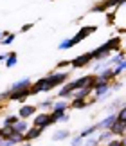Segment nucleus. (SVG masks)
Masks as SVG:
<instances>
[{
    "mask_svg": "<svg viewBox=\"0 0 126 146\" xmlns=\"http://www.w3.org/2000/svg\"><path fill=\"white\" fill-rule=\"evenodd\" d=\"M119 45H121V38L115 36V38H112V40H108L105 45H101V47H97L95 50H92V58L94 60H105L106 56H110L112 50H117Z\"/></svg>",
    "mask_w": 126,
    "mask_h": 146,
    "instance_id": "nucleus-1",
    "label": "nucleus"
},
{
    "mask_svg": "<svg viewBox=\"0 0 126 146\" xmlns=\"http://www.w3.org/2000/svg\"><path fill=\"white\" fill-rule=\"evenodd\" d=\"M2 58H4V56H2V54H0V60H2Z\"/></svg>",
    "mask_w": 126,
    "mask_h": 146,
    "instance_id": "nucleus-37",
    "label": "nucleus"
},
{
    "mask_svg": "<svg viewBox=\"0 0 126 146\" xmlns=\"http://www.w3.org/2000/svg\"><path fill=\"white\" fill-rule=\"evenodd\" d=\"M47 90H50L47 78H42V80H38L36 83H34V85L29 87V92H31V94H36V92H47Z\"/></svg>",
    "mask_w": 126,
    "mask_h": 146,
    "instance_id": "nucleus-4",
    "label": "nucleus"
},
{
    "mask_svg": "<svg viewBox=\"0 0 126 146\" xmlns=\"http://www.w3.org/2000/svg\"><path fill=\"white\" fill-rule=\"evenodd\" d=\"M25 146H31V144H25Z\"/></svg>",
    "mask_w": 126,
    "mask_h": 146,
    "instance_id": "nucleus-38",
    "label": "nucleus"
},
{
    "mask_svg": "<svg viewBox=\"0 0 126 146\" xmlns=\"http://www.w3.org/2000/svg\"><path fill=\"white\" fill-rule=\"evenodd\" d=\"M123 70H126V61H121V63H117V67H115V70H113V76L121 74Z\"/></svg>",
    "mask_w": 126,
    "mask_h": 146,
    "instance_id": "nucleus-24",
    "label": "nucleus"
},
{
    "mask_svg": "<svg viewBox=\"0 0 126 146\" xmlns=\"http://www.w3.org/2000/svg\"><path fill=\"white\" fill-rule=\"evenodd\" d=\"M2 36H4V33H0V38H2Z\"/></svg>",
    "mask_w": 126,
    "mask_h": 146,
    "instance_id": "nucleus-36",
    "label": "nucleus"
},
{
    "mask_svg": "<svg viewBox=\"0 0 126 146\" xmlns=\"http://www.w3.org/2000/svg\"><path fill=\"white\" fill-rule=\"evenodd\" d=\"M9 141L11 143H20V141H24V135H22V133H18V132H13L11 133V137H9Z\"/></svg>",
    "mask_w": 126,
    "mask_h": 146,
    "instance_id": "nucleus-20",
    "label": "nucleus"
},
{
    "mask_svg": "<svg viewBox=\"0 0 126 146\" xmlns=\"http://www.w3.org/2000/svg\"><path fill=\"white\" fill-rule=\"evenodd\" d=\"M31 27H32V24H27V25H24V27H22V33H25V31H29V29H31Z\"/></svg>",
    "mask_w": 126,
    "mask_h": 146,
    "instance_id": "nucleus-32",
    "label": "nucleus"
},
{
    "mask_svg": "<svg viewBox=\"0 0 126 146\" xmlns=\"http://www.w3.org/2000/svg\"><path fill=\"white\" fill-rule=\"evenodd\" d=\"M42 135V128H32V130H27L24 133V139L25 141H32V139H36Z\"/></svg>",
    "mask_w": 126,
    "mask_h": 146,
    "instance_id": "nucleus-14",
    "label": "nucleus"
},
{
    "mask_svg": "<svg viewBox=\"0 0 126 146\" xmlns=\"http://www.w3.org/2000/svg\"><path fill=\"white\" fill-rule=\"evenodd\" d=\"M81 141H83V137H81V135H79V137H76V139L72 141V146H79V144H81Z\"/></svg>",
    "mask_w": 126,
    "mask_h": 146,
    "instance_id": "nucleus-30",
    "label": "nucleus"
},
{
    "mask_svg": "<svg viewBox=\"0 0 126 146\" xmlns=\"http://www.w3.org/2000/svg\"><path fill=\"white\" fill-rule=\"evenodd\" d=\"M67 78H68V72H56V74H52V76H47L49 87H50V88H54V87L61 85V83L65 81Z\"/></svg>",
    "mask_w": 126,
    "mask_h": 146,
    "instance_id": "nucleus-2",
    "label": "nucleus"
},
{
    "mask_svg": "<svg viewBox=\"0 0 126 146\" xmlns=\"http://www.w3.org/2000/svg\"><path fill=\"white\" fill-rule=\"evenodd\" d=\"M13 40H15V35H9V36H5L4 40H2V43H4V45H9Z\"/></svg>",
    "mask_w": 126,
    "mask_h": 146,
    "instance_id": "nucleus-27",
    "label": "nucleus"
},
{
    "mask_svg": "<svg viewBox=\"0 0 126 146\" xmlns=\"http://www.w3.org/2000/svg\"><path fill=\"white\" fill-rule=\"evenodd\" d=\"M70 90H68V88L65 87V88H63V90H60V98H68V96H70Z\"/></svg>",
    "mask_w": 126,
    "mask_h": 146,
    "instance_id": "nucleus-28",
    "label": "nucleus"
},
{
    "mask_svg": "<svg viewBox=\"0 0 126 146\" xmlns=\"http://www.w3.org/2000/svg\"><path fill=\"white\" fill-rule=\"evenodd\" d=\"M16 121H18V117H15V115H7V117L4 119V125H5V126H13Z\"/></svg>",
    "mask_w": 126,
    "mask_h": 146,
    "instance_id": "nucleus-23",
    "label": "nucleus"
},
{
    "mask_svg": "<svg viewBox=\"0 0 126 146\" xmlns=\"http://www.w3.org/2000/svg\"><path fill=\"white\" fill-rule=\"evenodd\" d=\"M94 31H95V27H94V25H88V27H81V31H79V33H78V35L74 36V38H70L72 45H76V43H79L81 40H85V38H87V36H90V35H92Z\"/></svg>",
    "mask_w": 126,
    "mask_h": 146,
    "instance_id": "nucleus-3",
    "label": "nucleus"
},
{
    "mask_svg": "<svg viewBox=\"0 0 126 146\" xmlns=\"http://www.w3.org/2000/svg\"><path fill=\"white\" fill-rule=\"evenodd\" d=\"M87 105H88L87 101H85V99H79V98H76V99L72 101V106H74V108H85Z\"/></svg>",
    "mask_w": 126,
    "mask_h": 146,
    "instance_id": "nucleus-19",
    "label": "nucleus"
},
{
    "mask_svg": "<svg viewBox=\"0 0 126 146\" xmlns=\"http://www.w3.org/2000/svg\"><path fill=\"white\" fill-rule=\"evenodd\" d=\"M11 133H13V128H11V126H5V128H2V130H0V135H2L4 139H9Z\"/></svg>",
    "mask_w": 126,
    "mask_h": 146,
    "instance_id": "nucleus-21",
    "label": "nucleus"
},
{
    "mask_svg": "<svg viewBox=\"0 0 126 146\" xmlns=\"http://www.w3.org/2000/svg\"><path fill=\"white\" fill-rule=\"evenodd\" d=\"M123 2H126V0H105L103 4H97L92 7V11H105L108 7H115V5H121Z\"/></svg>",
    "mask_w": 126,
    "mask_h": 146,
    "instance_id": "nucleus-5",
    "label": "nucleus"
},
{
    "mask_svg": "<svg viewBox=\"0 0 126 146\" xmlns=\"http://www.w3.org/2000/svg\"><path fill=\"white\" fill-rule=\"evenodd\" d=\"M94 88H95V98H101L105 92L110 90V83H94Z\"/></svg>",
    "mask_w": 126,
    "mask_h": 146,
    "instance_id": "nucleus-11",
    "label": "nucleus"
},
{
    "mask_svg": "<svg viewBox=\"0 0 126 146\" xmlns=\"http://www.w3.org/2000/svg\"><path fill=\"white\" fill-rule=\"evenodd\" d=\"M5 63H7L9 69H11V67H15V65H16V54H15V52H11V54H9V58L5 60Z\"/></svg>",
    "mask_w": 126,
    "mask_h": 146,
    "instance_id": "nucleus-22",
    "label": "nucleus"
},
{
    "mask_svg": "<svg viewBox=\"0 0 126 146\" xmlns=\"http://www.w3.org/2000/svg\"><path fill=\"white\" fill-rule=\"evenodd\" d=\"M115 121H117V115L110 114V115H108L105 121H101L99 125H95V130H97V128H108V130H110V126H112V125H113Z\"/></svg>",
    "mask_w": 126,
    "mask_h": 146,
    "instance_id": "nucleus-10",
    "label": "nucleus"
},
{
    "mask_svg": "<svg viewBox=\"0 0 126 146\" xmlns=\"http://www.w3.org/2000/svg\"><path fill=\"white\" fill-rule=\"evenodd\" d=\"M29 94H31L29 88H24V90H11L7 96H9V99H20V101H24Z\"/></svg>",
    "mask_w": 126,
    "mask_h": 146,
    "instance_id": "nucleus-9",
    "label": "nucleus"
},
{
    "mask_svg": "<svg viewBox=\"0 0 126 146\" xmlns=\"http://www.w3.org/2000/svg\"><path fill=\"white\" fill-rule=\"evenodd\" d=\"M11 128H13V132H18V133H22V135H24V133L27 132V123H25V119H18Z\"/></svg>",
    "mask_w": 126,
    "mask_h": 146,
    "instance_id": "nucleus-12",
    "label": "nucleus"
},
{
    "mask_svg": "<svg viewBox=\"0 0 126 146\" xmlns=\"http://www.w3.org/2000/svg\"><path fill=\"white\" fill-rule=\"evenodd\" d=\"M110 137H112V132H110V130H106V132L103 133V135H101L99 139H103V141H106V139H110Z\"/></svg>",
    "mask_w": 126,
    "mask_h": 146,
    "instance_id": "nucleus-29",
    "label": "nucleus"
},
{
    "mask_svg": "<svg viewBox=\"0 0 126 146\" xmlns=\"http://www.w3.org/2000/svg\"><path fill=\"white\" fill-rule=\"evenodd\" d=\"M121 146H126V137H124L123 141H121Z\"/></svg>",
    "mask_w": 126,
    "mask_h": 146,
    "instance_id": "nucleus-34",
    "label": "nucleus"
},
{
    "mask_svg": "<svg viewBox=\"0 0 126 146\" xmlns=\"http://www.w3.org/2000/svg\"><path fill=\"white\" fill-rule=\"evenodd\" d=\"M2 143H4V137H2V135H0V146H2Z\"/></svg>",
    "mask_w": 126,
    "mask_h": 146,
    "instance_id": "nucleus-35",
    "label": "nucleus"
},
{
    "mask_svg": "<svg viewBox=\"0 0 126 146\" xmlns=\"http://www.w3.org/2000/svg\"><path fill=\"white\" fill-rule=\"evenodd\" d=\"M92 90H94L92 87H83L81 90H78V92H76V98H79V99H85V98H87V96H88V94L92 92Z\"/></svg>",
    "mask_w": 126,
    "mask_h": 146,
    "instance_id": "nucleus-16",
    "label": "nucleus"
},
{
    "mask_svg": "<svg viewBox=\"0 0 126 146\" xmlns=\"http://www.w3.org/2000/svg\"><path fill=\"white\" fill-rule=\"evenodd\" d=\"M90 60H92V54L88 52V54H83V56H78V58H74V60L70 61V65L78 69V67H85L87 63H90Z\"/></svg>",
    "mask_w": 126,
    "mask_h": 146,
    "instance_id": "nucleus-6",
    "label": "nucleus"
},
{
    "mask_svg": "<svg viewBox=\"0 0 126 146\" xmlns=\"http://www.w3.org/2000/svg\"><path fill=\"white\" fill-rule=\"evenodd\" d=\"M42 106H43V108H47V106H52V101H43Z\"/></svg>",
    "mask_w": 126,
    "mask_h": 146,
    "instance_id": "nucleus-31",
    "label": "nucleus"
},
{
    "mask_svg": "<svg viewBox=\"0 0 126 146\" xmlns=\"http://www.w3.org/2000/svg\"><path fill=\"white\" fill-rule=\"evenodd\" d=\"M34 112H36V106H29V105H27V106H22V108H20L18 115L22 117V119H25V117H31Z\"/></svg>",
    "mask_w": 126,
    "mask_h": 146,
    "instance_id": "nucleus-13",
    "label": "nucleus"
},
{
    "mask_svg": "<svg viewBox=\"0 0 126 146\" xmlns=\"http://www.w3.org/2000/svg\"><path fill=\"white\" fill-rule=\"evenodd\" d=\"M67 105H68L67 101H58V103L52 105V110H54V112H65V110H67Z\"/></svg>",
    "mask_w": 126,
    "mask_h": 146,
    "instance_id": "nucleus-18",
    "label": "nucleus"
},
{
    "mask_svg": "<svg viewBox=\"0 0 126 146\" xmlns=\"http://www.w3.org/2000/svg\"><path fill=\"white\" fill-rule=\"evenodd\" d=\"M50 125V115L49 114H40L38 117H34V126L36 128H45Z\"/></svg>",
    "mask_w": 126,
    "mask_h": 146,
    "instance_id": "nucleus-7",
    "label": "nucleus"
},
{
    "mask_svg": "<svg viewBox=\"0 0 126 146\" xmlns=\"http://www.w3.org/2000/svg\"><path fill=\"white\" fill-rule=\"evenodd\" d=\"M68 135H70V133H68L67 130H58V132L52 135V141H63V139H67Z\"/></svg>",
    "mask_w": 126,
    "mask_h": 146,
    "instance_id": "nucleus-17",
    "label": "nucleus"
},
{
    "mask_svg": "<svg viewBox=\"0 0 126 146\" xmlns=\"http://www.w3.org/2000/svg\"><path fill=\"white\" fill-rule=\"evenodd\" d=\"M108 146H121V143H119V141H110Z\"/></svg>",
    "mask_w": 126,
    "mask_h": 146,
    "instance_id": "nucleus-33",
    "label": "nucleus"
},
{
    "mask_svg": "<svg viewBox=\"0 0 126 146\" xmlns=\"http://www.w3.org/2000/svg\"><path fill=\"white\" fill-rule=\"evenodd\" d=\"M31 87V81L27 80V78H24V80L16 81L13 87H11V90H24V88H29Z\"/></svg>",
    "mask_w": 126,
    "mask_h": 146,
    "instance_id": "nucleus-15",
    "label": "nucleus"
},
{
    "mask_svg": "<svg viewBox=\"0 0 126 146\" xmlns=\"http://www.w3.org/2000/svg\"><path fill=\"white\" fill-rule=\"evenodd\" d=\"M117 119L119 121H126V106H124V108H121V112L117 114Z\"/></svg>",
    "mask_w": 126,
    "mask_h": 146,
    "instance_id": "nucleus-26",
    "label": "nucleus"
},
{
    "mask_svg": "<svg viewBox=\"0 0 126 146\" xmlns=\"http://www.w3.org/2000/svg\"><path fill=\"white\" fill-rule=\"evenodd\" d=\"M110 132L112 133H119V135H124L126 133V121H115L113 125L110 126Z\"/></svg>",
    "mask_w": 126,
    "mask_h": 146,
    "instance_id": "nucleus-8",
    "label": "nucleus"
},
{
    "mask_svg": "<svg viewBox=\"0 0 126 146\" xmlns=\"http://www.w3.org/2000/svg\"><path fill=\"white\" fill-rule=\"evenodd\" d=\"M70 47H72V42H70V40H63V42L60 43V49H61V50H63V49H70Z\"/></svg>",
    "mask_w": 126,
    "mask_h": 146,
    "instance_id": "nucleus-25",
    "label": "nucleus"
}]
</instances>
